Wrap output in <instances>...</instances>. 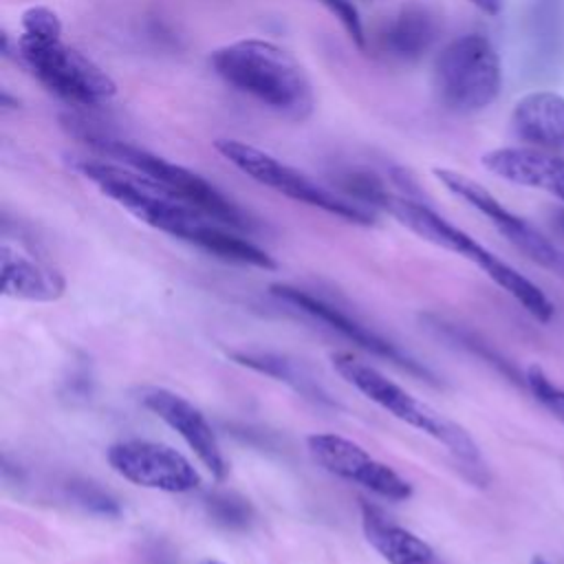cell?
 Masks as SVG:
<instances>
[{"mask_svg": "<svg viewBox=\"0 0 564 564\" xmlns=\"http://www.w3.org/2000/svg\"><path fill=\"white\" fill-rule=\"evenodd\" d=\"M203 564H225V562H218V560H205Z\"/></svg>", "mask_w": 564, "mask_h": 564, "instance_id": "26", "label": "cell"}, {"mask_svg": "<svg viewBox=\"0 0 564 564\" xmlns=\"http://www.w3.org/2000/svg\"><path fill=\"white\" fill-rule=\"evenodd\" d=\"M434 37H436L434 15L421 4H410V7H403L383 24L377 40L386 55L397 59H416L432 46Z\"/></svg>", "mask_w": 564, "mask_h": 564, "instance_id": "18", "label": "cell"}, {"mask_svg": "<svg viewBox=\"0 0 564 564\" xmlns=\"http://www.w3.org/2000/svg\"><path fill=\"white\" fill-rule=\"evenodd\" d=\"M68 494H70V498L79 507H84L90 513L106 516V518H115V516L121 513L119 502L108 491H104L99 485H95V482L75 480V482L68 485Z\"/></svg>", "mask_w": 564, "mask_h": 564, "instance_id": "22", "label": "cell"}, {"mask_svg": "<svg viewBox=\"0 0 564 564\" xmlns=\"http://www.w3.org/2000/svg\"><path fill=\"white\" fill-rule=\"evenodd\" d=\"M482 167L513 185L544 189L564 203V159L531 145L496 148L482 154Z\"/></svg>", "mask_w": 564, "mask_h": 564, "instance_id": "14", "label": "cell"}, {"mask_svg": "<svg viewBox=\"0 0 564 564\" xmlns=\"http://www.w3.org/2000/svg\"><path fill=\"white\" fill-rule=\"evenodd\" d=\"M214 73L238 93L291 121L311 117L315 97L300 62L282 46L249 37L225 44L209 55Z\"/></svg>", "mask_w": 564, "mask_h": 564, "instance_id": "2", "label": "cell"}, {"mask_svg": "<svg viewBox=\"0 0 564 564\" xmlns=\"http://www.w3.org/2000/svg\"><path fill=\"white\" fill-rule=\"evenodd\" d=\"M205 509H207V516L225 529H245V527H249L251 516H253L249 500L240 498L238 494H227V491L209 494L205 498Z\"/></svg>", "mask_w": 564, "mask_h": 564, "instance_id": "20", "label": "cell"}, {"mask_svg": "<svg viewBox=\"0 0 564 564\" xmlns=\"http://www.w3.org/2000/svg\"><path fill=\"white\" fill-rule=\"evenodd\" d=\"M0 264H2V295L24 302H57L66 291L64 275L37 260L33 253L2 240L0 247Z\"/></svg>", "mask_w": 564, "mask_h": 564, "instance_id": "15", "label": "cell"}, {"mask_svg": "<svg viewBox=\"0 0 564 564\" xmlns=\"http://www.w3.org/2000/svg\"><path fill=\"white\" fill-rule=\"evenodd\" d=\"M234 361L240 366H247L260 375L273 377L278 381H284L286 386H291L295 392H300L306 399L319 401V403H328V394L319 388V383L308 375V370L300 364L293 361L284 355H275V352H231Z\"/></svg>", "mask_w": 564, "mask_h": 564, "instance_id": "19", "label": "cell"}, {"mask_svg": "<svg viewBox=\"0 0 564 564\" xmlns=\"http://www.w3.org/2000/svg\"><path fill=\"white\" fill-rule=\"evenodd\" d=\"M306 447L311 458L328 474L359 485L375 496L386 500H408L412 496V485L394 471L390 465L370 456L359 443L333 434V432H317L306 438Z\"/></svg>", "mask_w": 564, "mask_h": 564, "instance_id": "11", "label": "cell"}, {"mask_svg": "<svg viewBox=\"0 0 564 564\" xmlns=\"http://www.w3.org/2000/svg\"><path fill=\"white\" fill-rule=\"evenodd\" d=\"M73 170L137 220L178 238L218 260L271 271L278 262L258 245L176 198L148 174L117 161L75 159Z\"/></svg>", "mask_w": 564, "mask_h": 564, "instance_id": "1", "label": "cell"}, {"mask_svg": "<svg viewBox=\"0 0 564 564\" xmlns=\"http://www.w3.org/2000/svg\"><path fill=\"white\" fill-rule=\"evenodd\" d=\"M330 13H335V18L341 22V26L346 29V33L350 35V40L359 46L366 48V31H364V22L359 18L357 7L350 0H322Z\"/></svg>", "mask_w": 564, "mask_h": 564, "instance_id": "23", "label": "cell"}, {"mask_svg": "<svg viewBox=\"0 0 564 564\" xmlns=\"http://www.w3.org/2000/svg\"><path fill=\"white\" fill-rule=\"evenodd\" d=\"M15 48L33 77L68 104L97 108L117 95L112 77L62 40V22L48 7H29L22 13Z\"/></svg>", "mask_w": 564, "mask_h": 564, "instance_id": "3", "label": "cell"}, {"mask_svg": "<svg viewBox=\"0 0 564 564\" xmlns=\"http://www.w3.org/2000/svg\"><path fill=\"white\" fill-rule=\"evenodd\" d=\"M500 84V59L485 35H460L436 55L432 86L441 106L452 112L474 115L485 110L498 97Z\"/></svg>", "mask_w": 564, "mask_h": 564, "instance_id": "6", "label": "cell"}, {"mask_svg": "<svg viewBox=\"0 0 564 564\" xmlns=\"http://www.w3.org/2000/svg\"><path fill=\"white\" fill-rule=\"evenodd\" d=\"M214 148L236 170H240L256 183H260L291 200L317 207L326 214H333V216L344 218L355 225H372L375 223V214L368 207L315 183L300 170L282 163L273 154H269L251 143H245L238 139H216Z\"/></svg>", "mask_w": 564, "mask_h": 564, "instance_id": "7", "label": "cell"}, {"mask_svg": "<svg viewBox=\"0 0 564 564\" xmlns=\"http://www.w3.org/2000/svg\"><path fill=\"white\" fill-rule=\"evenodd\" d=\"M531 564H549L544 557H540V555H535L533 560H531Z\"/></svg>", "mask_w": 564, "mask_h": 564, "instance_id": "25", "label": "cell"}, {"mask_svg": "<svg viewBox=\"0 0 564 564\" xmlns=\"http://www.w3.org/2000/svg\"><path fill=\"white\" fill-rule=\"evenodd\" d=\"M333 370L357 392H361L368 401L399 419L401 423L427 434L436 443H441L454 460L460 465V469L478 485H485L489 480L487 465L482 460L478 443L471 438V434L458 425L456 421L447 419L425 401L410 394L405 388H401L397 381L388 379L379 368L361 361L352 352H333L330 355Z\"/></svg>", "mask_w": 564, "mask_h": 564, "instance_id": "4", "label": "cell"}, {"mask_svg": "<svg viewBox=\"0 0 564 564\" xmlns=\"http://www.w3.org/2000/svg\"><path fill=\"white\" fill-rule=\"evenodd\" d=\"M511 130L531 148L564 150V97L551 90L520 97L511 112Z\"/></svg>", "mask_w": 564, "mask_h": 564, "instance_id": "16", "label": "cell"}, {"mask_svg": "<svg viewBox=\"0 0 564 564\" xmlns=\"http://www.w3.org/2000/svg\"><path fill=\"white\" fill-rule=\"evenodd\" d=\"M271 295L278 297L280 302L297 308L300 313L308 315L311 319L315 322H322L326 324L330 330L339 333L344 339L352 341L357 348L366 350V352H372L381 359H388L419 377H425V379H432V372L421 366L416 359H412L408 352H403L401 348H397L392 341L383 339L381 335H377L375 330H370V326H364L361 322H357L355 317H350L348 313H344L341 308H337L335 304L317 297V295H311L308 291L304 289H297V286H291V284H271L269 286Z\"/></svg>", "mask_w": 564, "mask_h": 564, "instance_id": "13", "label": "cell"}, {"mask_svg": "<svg viewBox=\"0 0 564 564\" xmlns=\"http://www.w3.org/2000/svg\"><path fill=\"white\" fill-rule=\"evenodd\" d=\"M86 141L93 143L99 152L115 159L117 163H123L128 167H134L143 174H148L150 178L161 183L167 192H172L176 198H181L183 203L203 212L205 216H209L227 227H234L238 231L253 227V220L249 218V214H245L231 198H227L216 185H212L200 174H196L178 163H172L159 154H152L139 145L119 141V139H108V137L104 139L99 134H86Z\"/></svg>", "mask_w": 564, "mask_h": 564, "instance_id": "8", "label": "cell"}, {"mask_svg": "<svg viewBox=\"0 0 564 564\" xmlns=\"http://www.w3.org/2000/svg\"><path fill=\"white\" fill-rule=\"evenodd\" d=\"M434 176L460 200L480 212L518 251H522L531 262L540 264L549 273L557 275L564 282V249L549 240L542 231H538L531 223L509 212L487 187L476 183L474 178L447 170L436 167Z\"/></svg>", "mask_w": 564, "mask_h": 564, "instance_id": "9", "label": "cell"}, {"mask_svg": "<svg viewBox=\"0 0 564 564\" xmlns=\"http://www.w3.org/2000/svg\"><path fill=\"white\" fill-rule=\"evenodd\" d=\"M139 403L185 441V445L194 452L212 478L225 480L227 460L218 436L207 416L189 399L167 388L148 386L139 390Z\"/></svg>", "mask_w": 564, "mask_h": 564, "instance_id": "12", "label": "cell"}, {"mask_svg": "<svg viewBox=\"0 0 564 564\" xmlns=\"http://www.w3.org/2000/svg\"><path fill=\"white\" fill-rule=\"evenodd\" d=\"M361 529L366 542L388 564H432V546L410 529L386 518L377 507L361 502Z\"/></svg>", "mask_w": 564, "mask_h": 564, "instance_id": "17", "label": "cell"}, {"mask_svg": "<svg viewBox=\"0 0 564 564\" xmlns=\"http://www.w3.org/2000/svg\"><path fill=\"white\" fill-rule=\"evenodd\" d=\"M110 469L123 480L163 494H187L200 485V474L178 449L145 441L126 438L106 449Z\"/></svg>", "mask_w": 564, "mask_h": 564, "instance_id": "10", "label": "cell"}, {"mask_svg": "<svg viewBox=\"0 0 564 564\" xmlns=\"http://www.w3.org/2000/svg\"><path fill=\"white\" fill-rule=\"evenodd\" d=\"M524 383L533 399L549 410L560 423H564V388L551 381V377L540 366H529L524 375Z\"/></svg>", "mask_w": 564, "mask_h": 564, "instance_id": "21", "label": "cell"}, {"mask_svg": "<svg viewBox=\"0 0 564 564\" xmlns=\"http://www.w3.org/2000/svg\"><path fill=\"white\" fill-rule=\"evenodd\" d=\"M469 2L489 15H496L500 11V0H469Z\"/></svg>", "mask_w": 564, "mask_h": 564, "instance_id": "24", "label": "cell"}, {"mask_svg": "<svg viewBox=\"0 0 564 564\" xmlns=\"http://www.w3.org/2000/svg\"><path fill=\"white\" fill-rule=\"evenodd\" d=\"M381 209L394 216L403 227L414 231L419 238L474 262L489 280H494L505 293H509L518 304H522V308L531 313L538 322H549L553 317L555 308L538 284H533L529 278H524L518 269L498 258L476 238L445 220L425 203L390 192Z\"/></svg>", "mask_w": 564, "mask_h": 564, "instance_id": "5", "label": "cell"}]
</instances>
